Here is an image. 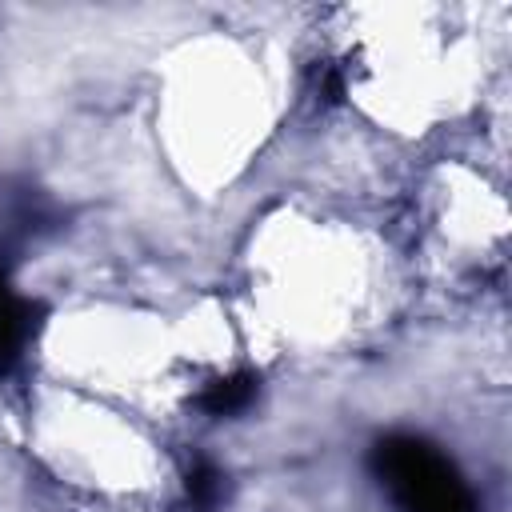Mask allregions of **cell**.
Wrapping results in <instances>:
<instances>
[{
	"label": "cell",
	"instance_id": "obj_1",
	"mask_svg": "<svg viewBox=\"0 0 512 512\" xmlns=\"http://www.w3.org/2000/svg\"><path fill=\"white\" fill-rule=\"evenodd\" d=\"M372 472L392 492L400 512H480L472 488L448 456L420 436H384L372 448Z\"/></svg>",
	"mask_w": 512,
	"mask_h": 512
},
{
	"label": "cell",
	"instance_id": "obj_2",
	"mask_svg": "<svg viewBox=\"0 0 512 512\" xmlns=\"http://www.w3.org/2000/svg\"><path fill=\"white\" fill-rule=\"evenodd\" d=\"M32 336V304L20 300L0 272V372H8Z\"/></svg>",
	"mask_w": 512,
	"mask_h": 512
},
{
	"label": "cell",
	"instance_id": "obj_3",
	"mask_svg": "<svg viewBox=\"0 0 512 512\" xmlns=\"http://www.w3.org/2000/svg\"><path fill=\"white\" fill-rule=\"evenodd\" d=\"M256 392H260L256 372H232V376L212 380V384L200 392V408H204L208 416H236V412H244V408L256 400Z\"/></svg>",
	"mask_w": 512,
	"mask_h": 512
},
{
	"label": "cell",
	"instance_id": "obj_4",
	"mask_svg": "<svg viewBox=\"0 0 512 512\" xmlns=\"http://www.w3.org/2000/svg\"><path fill=\"white\" fill-rule=\"evenodd\" d=\"M184 488H188V500H192L200 512H208V508H216L220 496H224V472H220L212 460L192 456L188 468H184Z\"/></svg>",
	"mask_w": 512,
	"mask_h": 512
}]
</instances>
